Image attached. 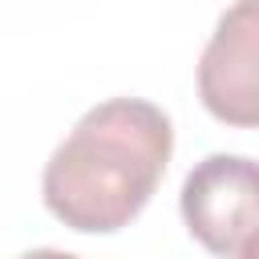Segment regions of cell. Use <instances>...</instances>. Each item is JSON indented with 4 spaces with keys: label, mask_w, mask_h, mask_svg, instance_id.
Masks as SVG:
<instances>
[{
    "label": "cell",
    "mask_w": 259,
    "mask_h": 259,
    "mask_svg": "<svg viewBox=\"0 0 259 259\" xmlns=\"http://www.w3.org/2000/svg\"><path fill=\"white\" fill-rule=\"evenodd\" d=\"M170 150L174 125L154 101L109 97L85 109L45 162V206L81 235H113L146 210Z\"/></svg>",
    "instance_id": "cell-1"
},
{
    "label": "cell",
    "mask_w": 259,
    "mask_h": 259,
    "mask_svg": "<svg viewBox=\"0 0 259 259\" xmlns=\"http://www.w3.org/2000/svg\"><path fill=\"white\" fill-rule=\"evenodd\" d=\"M186 231L219 259H255L259 170L247 154H206L182 182Z\"/></svg>",
    "instance_id": "cell-2"
},
{
    "label": "cell",
    "mask_w": 259,
    "mask_h": 259,
    "mask_svg": "<svg viewBox=\"0 0 259 259\" xmlns=\"http://www.w3.org/2000/svg\"><path fill=\"white\" fill-rule=\"evenodd\" d=\"M198 97L210 117L251 130L259 121V8H227L198 61Z\"/></svg>",
    "instance_id": "cell-3"
},
{
    "label": "cell",
    "mask_w": 259,
    "mask_h": 259,
    "mask_svg": "<svg viewBox=\"0 0 259 259\" xmlns=\"http://www.w3.org/2000/svg\"><path fill=\"white\" fill-rule=\"evenodd\" d=\"M20 259H81V255H73V251H57V247H36V251H28V255H20Z\"/></svg>",
    "instance_id": "cell-4"
}]
</instances>
